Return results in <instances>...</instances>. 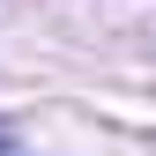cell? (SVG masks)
I'll return each instance as SVG.
<instances>
[]
</instances>
